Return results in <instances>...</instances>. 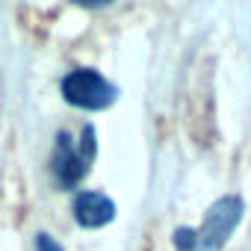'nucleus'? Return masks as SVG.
Wrapping results in <instances>:
<instances>
[{"label": "nucleus", "mask_w": 251, "mask_h": 251, "mask_svg": "<svg viewBox=\"0 0 251 251\" xmlns=\"http://www.w3.org/2000/svg\"><path fill=\"white\" fill-rule=\"evenodd\" d=\"M74 219L83 227H103L115 219V204L103 192H80L74 198Z\"/></svg>", "instance_id": "nucleus-4"}, {"label": "nucleus", "mask_w": 251, "mask_h": 251, "mask_svg": "<svg viewBox=\"0 0 251 251\" xmlns=\"http://www.w3.org/2000/svg\"><path fill=\"white\" fill-rule=\"evenodd\" d=\"M118 89L100 77L98 71L92 68H77V71H68L62 77V98L71 103V106H80V109H106L112 100H115Z\"/></svg>", "instance_id": "nucleus-2"}, {"label": "nucleus", "mask_w": 251, "mask_h": 251, "mask_svg": "<svg viewBox=\"0 0 251 251\" xmlns=\"http://www.w3.org/2000/svg\"><path fill=\"white\" fill-rule=\"evenodd\" d=\"M239 219H242V201L236 195H225L207 210V219L201 227L175 230V248L177 251H222L230 233L236 230Z\"/></svg>", "instance_id": "nucleus-1"}, {"label": "nucleus", "mask_w": 251, "mask_h": 251, "mask_svg": "<svg viewBox=\"0 0 251 251\" xmlns=\"http://www.w3.org/2000/svg\"><path fill=\"white\" fill-rule=\"evenodd\" d=\"M36 251H65V248H62L50 233H39V236H36Z\"/></svg>", "instance_id": "nucleus-5"}, {"label": "nucleus", "mask_w": 251, "mask_h": 251, "mask_svg": "<svg viewBox=\"0 0 251 251\" xmlns=\"http://www.w3.org/2000/svg\"><path fill=\"white\" fill-rule=\"evenodd\" d=\"M89 172V160L74 148L71 136L62 130L56 136V148H53V175H56V183L65 186V189H74Z\"/></svg>", "instance_id": "nucleus-3"}]
</instances>
